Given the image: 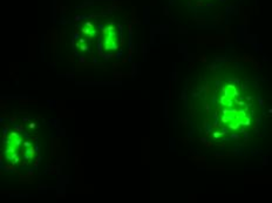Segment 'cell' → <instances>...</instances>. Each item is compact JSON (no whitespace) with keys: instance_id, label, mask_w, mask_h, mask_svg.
Listing matches in <instances>:
<instances>
[{"instance_id":"cell-1","label":"cell","mask_w":272,"mask_h":203,"mask_svg":"<svg viewBox=\"0 0 272 203\" xmlns=\"http://www.w3.org/2000/svg\"><path fill=\"white\" fill-rule=\"evenodd\" d=\"M259 85L249 78L232 76L219 82L212 93L211 112L205 114L211 116L204 127L208 133L223 141H243L247 134L260 132V126L266 125L269 102L259 92ZM215 136V137H216Z\"/></svg>"}]
</instances>
